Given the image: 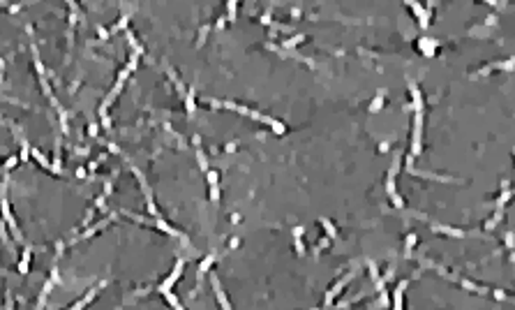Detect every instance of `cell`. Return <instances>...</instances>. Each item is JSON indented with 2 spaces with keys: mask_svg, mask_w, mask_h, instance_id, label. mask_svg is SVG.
<instances>
[{
  "mask_svg": "<svg viewBox=\"0 0 515 310\" xmlns=\"http://www.w3.org/2000/svg\"><path fill=\"white\" fill-rule=\"evenodd\" d=\"M210 104L215 109H229V111H238V114H243V116L248 118H254V121H259V123H266V125L273 127V132L275 135H282L286 127L280 123V121H275V118L266 116V114H261V111H254V109L249 107H243V104H236V102H229V100H210Z\"/></svg>",
  "mask_w": 515,
  "mask_h": 310,
  "instance_id": "obj_1",
  "label": "cell"
},
{
  "mask_svg": "<svg viewBox=\"0 0 515 310\" xmlns=\"http://www.w3.org/2000/svg\"><path fill=\"white\" fill-rule=\"evenodd\" d=\"M136 65H139V56L136 53H132V58H130V63L123 68V72L118 74V79H116V86H114V90L109 93V95L104 97V102H102V107H100V116H102V123H104L106 127L111 125V121H109V107H111V102H114L116 97H118V93L123 90V86H125V81H127V77L132 74L134 69H136Z\"/></svg>",
  "mask_w": 515,
  "mask_h": 310,
  "instance_id": "obj_2",
  "label": "cell"
},
{
  "mask_svg": "<svg viewBox=\"0 0 515 310\" xmlns=\"http://www.w3.org/2000/svg\"><path fill=\"white\" fill-rule=\"evenodd\" d=\"M0 213H2V218H5V224L12 229V234H14V241H23V234H21L19 224H17V220H14V215H12V208H10V202H7V192H5V183H2V188H0Z\"/></svg>",
  "mask_w": 515,
  "mask_h": 310,
  "instance_id": "obj_3",
  "label": "cell"
},
{
  "mask_svg": "<svg viewBox=\"0 0 515 310\" xmlns=\"http://www.w3.org/2000/svg\"><path fill=\"white\" fill-rule=\"evenodd\" d=\"M420 146H423V111H416L414 137H411V157H416L420 153Z\"/></svg>",
  "mask_w": 515,
  "mask_h": 310,
  "instance_id": "obj_4",
  "label": "cell"
},
{
  "mask_svg": "<svg viewBox=\"0 0 515 310\" xmlns=\"http://www.w3.org/2000/svg\"><path fill=\"white\" fill-rule=\"evenodd\" d=\"M353 278H356V271L347 273V276H344L342 280H337V282H335L333 287H331V292L326 294V306H331V303H333V299H335V296H337V294H340V292H342L344 287H347V285H349V282L353 280Z\"/></svg>",
  "mask_w": 515,
  "mask_h": 310,
  "instance_id": "obj_5",
  "label": "cell"
},
{
  "mask_svg": "<svg viewBox=\"0 0 515 310\" xmlns=\"http://www.w3.org/2000/svg\"><path fill=\"white\" fill-rule=\"evenodd\" d=\"M398 169H400V165L395 162V165L391 167V174H388V183H386V190H388V194H391L393 204H395L398 208H402V206H404V202L400 199V194L395 192V174H398Z\"/></svg>",
  "mask_w": 515,
  "mask_h": 310,
  "instance_id": "obj_6",
  "label": "cell"
},
{
  "mask_svg": "<svg viewBox=\"0 0 515 310\" xmlns=\"http://www.w3.org/2000/svg\"><path fill=\"white\" fill-rule=\"evenodd\" d=\"M183 266H185L183 262H176V266H173L171 276H169V278H166V280H164L162 285H160V294H164V292H171V287L176 285V280H178V278L183 276Z\"/></svg>",
  "mask_w": 515,
  "mask_h": 310,
  "instance_id": "obj_7",
  "label": "cell"
},
{
  "mask_svg": "<svg viewBox=\"0 0 515 310\" xmlns=\"http://www.w3.org/2000/svg\"><path fill=\"white\" fill-rule=\"evenodd\" d=\"M56 282H60V278H58V271H53V273H51V278L47 280V285H44V290H42V296H39V301H37V310H44V303H47L51 290L56 287Z\"/></svg>",
  "mask_w": 515,
  "mask_h": 310,
  "instance_id": "obj_8",
  "label": "cell"
},
{
  "mask_svg": "<svg viewBox=\"0 0 515 310\" xmlns=\"http://www.w3.org/2000/svg\"><path fill=\"white\" fill-rule=\"evenodd\" d=\"M210 282H213V290H215V296H217L219 308H222V310H231V303H229V299H227L224 290H222V285H219L217 276H213V278H210Z\"/></svg>",
  "mask_w": 515,
  "mask_h": 310,
  "instance_id": "obj_9",
  "label": "cell"
},
{
  "mask_svg": "<svg viewBox=\"0 0 515 310\" xmlns=\"http://www.w3.org/2000/svg\"><path fill=\"white\" fill-rule=\"evenodd\" d=\"M102 287H104V282H102V285H97V287H93V290H88L86 296H81V299H79L77 303H74V306H72L69 310H83V308L88 306V303H90V301H93V299L97 296V294H100V290H102Z\"/></svg>",
  "mask_w": 515,
  "mask_h": 310,
  "instance_id": "obj_10",
  "label": "cell"
},
{
  "mask_svg": "<svg viewBox=\"0 0 515 310\" xmlns=\"http://www.w3.org/2000/svg\"><path fill=\"white\" fill-rule=\"evenodd\" d=\"M114 218H116V215H109V218H104V220H102V223H97L95 227H90V229H86V232L81 234V236H77V239H74V241H72V243H77V241H83V239H90V236H95V234H97V232H102V229H104V227H106V224H109V223H111V220H114Z\"/></svg>",
  "mask_w": 515,
  "mask_h": 310,
  "instance_id": "obj_11",
  "label": "cell"
},
{
  "mask_svg": "<svg viewBox=\"0 0 515 310\" xmlns=\"http://www.w3.org/2000/svg\"><path fill=\"white\" fill-rule=\"evenodd\" d=\"M407 7H411V10L416 12V17H418L420 26H423V28H428V23H430V10H425L420 2H407Z\"/></svg>",
  "mask_w": 515,
  "mask_h": 310,
  "instance_id": "obj_12",
  "label": "cell"
},
{
  "mask_svg": "<svg viewBox=\"0 0 515 310\" xmlns=\"http://www.w3.org/2000/svg\"><path fill=\"white\" fill-rule=\"evenodd\" d=\"M432 229L437 234H446V236H453V239H465L467 234L462 229H455V227H449V224H432Z\"/></svg>",
  "mask_w": 515,
  "mask_h": 310,
  "instance_id": "obj_13",
  "label": "cell"
},
{
  "mask_svg": "<svg viewBox=\"0 0 515 310\" xmlns=\"http://www.w3.org/2000/svg\"><path fill=\"white\" fill-rule=\"evenodd\" d=\"M219 178L215 172H208V185H210V202H217L219 199Z\"/></svg>",
  "mask_w": 515,
  "mask_h": 310,
  "instance_id": "obj_14",
  "label": "cell"
},
{
  "mask_svg": "<svg viewBox=\"0 0 515 310\" xmlns=\"http://www.w3.org/2000/svg\"><path fill=\"white\" fill-rule=\"evenodd\" d=\"M404 290H407V282H400L398 290L393 294V308L395 310H402V296H404Z\"/></svg>",
  "mask_w": 515,
  "mask_h": 310,
  "instance_id": "obj_15",
  "label": "cell"
},
{
  "mask_svg": "<svg viewBox=\"0 0 515 310\" xmlns=\"http://www.w3.org/2000/svg\"><path fill=\"white\" fill-rule=\"evenodd\" d=\"M418 47H420V53H425V56H432V53H434V47H437V44H434V42H432V39H420L418 42Z\"/></svg>",
  "mask_w": 515,
  "mask_h": 310,
  "instance_id": "obj_16",
  "label": "cell"
},
{
  "mask_svg": "<svg viewBox=\"0 0 515 310\" xmlns=\"http://www.w3.org/2000/svg\"><path fill=\"white\" fill-rule=\"evenodd\" d=\"M30 257H33V252H30V250L23 252V257H21V262H19V273H21V276H26V273H28V269H30Z\"/></svg>",
  "mask_w": 515,
  "mask_h": 310,
  "instance_id": "obj_17",
  "label": "cell"
},
{
  "mask_svg": "<svg viewBox=\"0 0 515 310\" xmlns=\"http://www.w3.org/2000/svg\"><path fill=\"white\" fill-rule=\"evenodd\" d=\"M194 146H197V157H199V165L203 172H208V162H206V155L201 151V144H199V137H194Z\"/></svg>",
  "mask_w": 515,
  "mask_h": 310,
  "instance_id": "obj_18",
  "label": "cell"
},
{
  "mask_svg": "<svg viewBox=\"0 0 515 310\" xmlns=\"http://www.w3.org/2000/svg\"><path fill=\"white\" fill-rule=\"evenodd\" d=\"M409 88H411V97H414V109L420 111V109H423V97H420V90L416 86H409Z\"/></svg>",
  "mask_w": 515,
  "mask_h": 310,
  "instance_id": "obj_19",
  "label": "cell"
},
{
  "mask_svg": "<svg viewBox=\"0 0 515 310\" xmlns=\"http://www.w3.org/2000/svg\"><path fill=\"white\" fill-rule=\"evenodd\" d=\"M162 296H164V299H166V303H171V308H173V310H185V308H183V306H181V301L176 299V296H173L171 292H164Z\"/></svg>",
  "mask_w": 515,
  "mask_h": 310,
  "instance_id": "obj_20",
  "label": "cell"
},
{
  "mask_svg": "<svg viewBox=\"0 0 515 310\" xmlns=\"http://www.w3.org/2000/svg\"><path fill=\"white\" fill-rule=\"evenodd\" d=\"M185 104H187V114H194V88H190L187 90V95H185Z\"/></svg>",
  "mask_w": 515,
  "mask_h": 310,
  "instance_id": "obj_21",
  "label": "cell"
},
{
  "mask_svg": "<svg viewBox=\"0 0 515 310\" xmlns=\"http://www.w3.org/2000/svg\"><path fill=\"white\" fill-rule=\"evenodd\" d=\"M213 259H215V257H213V255H208V257H206V259L201 262V266H199V278H203V276L208 273V269H210V264H213Z\"/></svg>",
  "mask_w": 515,
  "mask_h": 310,
  "instance_id": "obj_22",
  "label": "cell"
},
{
  "mask_svg": "<svg viewBox=\"0 0 515 310\" xmlns=\"http://www.w3.org/2000/svg\"><path fill=\"white\" fill-rule=\"evenodd\" d=\"M294 236H296L298 255H303V227H296V229H294Z\"/></svg>",
  "mask_w": 515,
  "mask_h": 310,
  "instance_id": "obj_23",
  "label": "cell"
},
{
  "mask_svg": "<svg viewBox=\"0 0 515 310\" xmlns=\"http://www.w3.org/2000/svg\"><path fill=\"white\" fill-rule=\"evenodd\" d=\"M303 39H305V35H294L291 39H286V42H284V49H294V47H298V44H300Z\"/></svg>",
  "mask_w": 515,
  "mask_h": 310,
  "instance_id": "obj_24",
  "label": "cell"
},
{
  "mask_svg": "<svg viewBox=\"0 0 515 310\" xmlns=\"http://www.w3.org/2000/svg\"><path fill=\"white\" fill-rule=\"evenodd\" d=\"M321 224H324V229H326V234H328V239H335V236H337V232H335V227L331 223H328V220H321Z\"/></svg>",
  "mask_w": 515,
  "mask_h": 310,
  "instance_id": "obj_25",
  "label": "cell"
},
{
  "mask_svg": "<svg viewBox=\"0 0 515 310\" xmlns=\"http://www.w3.org/2000/svg\"><path fill=\"white\" fill-rule=\"evenodd\" d=\"M382 104H383V95H377V97H374V102H372V107H370V111H379Z\"/></svg>",
  "mask_w": 515,
  "mask_h": 310,
  "instance_id": "obj_26",
  "label": "cell"
},
{
  "mask_svg": "<svg viewBox=\"0 0 515 310\" xmlns=\"http://www.w3.org/2000/svg\"><path fill=\"white\" fill-rule=\"evenodd\" d=\"M499 220H501V206H499V211H497V213H495V218H492V220L487 223V227H485V229H492V227H495V224L499 223Z\"/></svg>",
  "mask_w": 515,
  "mask_h": 310,
  "instance_id": "obj_27",
  "label": "cell"
},
{
  "mask_svg": "<svg viewBox=\"0 0 515 310\" xmlns=\"http://www.w3.org/2000/svg\"><path fill=\"white\" fill-rule=\"evenodd\" d=\"M416 245V234H411L409 239H407V255H411V248Z\"/></svg>",
  "mask_w": 515,
  "mask_h": 310,
  "instance_id": "obj_28",
  "label": "cell"
},
{
  "mask_svg": "<svg viewBox=\"0 0 515 310\" xmlns=\"http://www.w3.org/2000/svg\"><path fill=\"white\" fill-rule=\"evenodd\" d=\"M227 7H229V19H236V7H238V5H236V2H229Z\"/></svg>",
  "mask_w": 515,
  "mask_h": 310,
  "instance_id": "obj_29",
  "label": "cell"
},
{
  "mask_svg": "<svg viewBox=\"0 0 515 310\" xmlns=\"http://www.w3.org/2000/svg\"><path fill=\"white\" fill-rule=\"evenodd\" d=\"M17 162H19V157H10V160H7V169H12Z\"/></svg>",
  "mask_w": 515,
  "mask_h": 310,
  "instance_id": "obj_30",
  "label": "cell"
},
{
  "mask_svg": "<svg viewBox=\"0 0 515 310\" xmlns=\"http://www.w3.org/2000/svg\"><path fill=\"white\" fill-rule=\"evenodd\" d=\"M506 243H508V248H513V234H508V236H506Z\"/></svg>",
  "mask_w": 515,
  "mask_h": 310,
  "instance_id": "obj_31",
  "label": "cell"
}]
</instances>
